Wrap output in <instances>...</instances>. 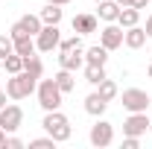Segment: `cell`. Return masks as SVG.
I'll return each instance as SVG.
<instances>
[{
	"mask_svg": "<svg viewBox=\"0 0 152 149\" xmlns=\"http://www.w3.org/2000/svg\"><path fill=\"white\" fill-rule=\"evenodd\" d=\"M58 67L64 70H82L85 67V50H67V53H58Z\"/></svg>",
	"mask_w": 152,
	"mask_h": 149,
	"instance_id": "cell-12",
	"label": "cell"
},
{
	"mask_svg": "<svg viewBox=\"0 0 152 149\" xmlns=\"http://www.w3.org/2000/svg\"><path fill=\"white\" fill-rule=\"evenodd\" d=\"M41 18L38 15H23V18H18L15 23H12V29H9V35L12 38H20V35H32L35 38L38 32H41Z\"/></svg>",
	"mask_w": 152,
	"mask_h": 149,
	"instance_id": "cell-8",
	"label": "cell"
},
{
	"mask_svg": "<svg viewBox=\"0 0 152 149\" xmlns=\"http://www.w3.org/2000/svg\"><path fill=\"white\" fill-rule=\"evenodd\" d=\"M6 137H9V134H6V131L0 129V149H6Z\"/></svg>",
	"mask_w": 152,
	"mask_h": 149,
	"instance_id": "cell-32",
	"label": "cell"
},
{
	"mask_svg": "<svg viewBox=\"0 0 152 149\" xmlns=\"http://www.w3.org/2000/svg\"><path fill=\"white\" fill-rule=\"evenodd\" d=\"M6 105V91H0V108Z\"/></svg>",
	"mask_w": 152,
	"mask_h": 149,
	"instance_id": "cell-34",
	"label": "cell"
},
{
	"mask_svg": "<svg viewBox=\"0 0 152 149\" xmlns=\"http://www.w3.org/2000/svg\"><path fill=\"white\" fill-rule=\"evenodd\" d=\"M47 3H56V6H67L70 0H47Z\"/></svg>",
	"mask_w": 152,
	"mask_h": 149,
	"instance_id": "cell-33",
	"label": "cell"
},
{
	"mask_svg": "<svg viewBox=\"0 0 152 149\" xmlns=\"http://www.w3.org/2000/svg\"><path fill=\"white\" fill-rule=\"evenodd\" d=\"M0 64H3V70H6L9 76H12V73H20V70H23V56H18V53H9V56L3 58Z\"/></svg>",
	"mask_w": 152,
	"mask_h": 149,
	"instance_id": "cell-23",
	"label": "cell"
},
{
	"mask_svg": "<svg viewBox=\"0 0 152 149\" xmlns=\"http://www.w3.org/2000/svg\"><path fill=\"white\" fill-rule=\"evenodd\" d=\"M35 96H38V105L44 111H56L61 108V88L56 85V79H38V88H35Z\"/></svg>",
	"mask_w": 152,
	"mask_h": 149,
	"instance_id": "cell-3",
	"label": "cell"
},
{
	"mask_svg": "<svg viewBox=\"0 0 152 149\" xmlns=\"http://www.w3.org/2000/svg\"><path fill=\"white\" fill-rule=\"evenodd\" d=\"M99 9H96V18L105 20V23H114L117 15H120V3L117 0H102V3H96Z\"/></svg>",
	"mask_w": 152,
	"mask_h": 149,
	"instance_id": "cell-15",
	"label": "cell"
},
{
	"mask_svg": "<svg viewBox=\"0 0 152 149\" xmlns=\"http://www.w3.org/2000/svg\"><path fill=\"white\" fill-rule=\"evenodd\" d=\"M58 44H61V29H58V23H44L41 32L35 35L38 53H53V50H58Z\"/></svg>",
	"mask_w": 152,
	"mask_h": 149,
	"instance_id": "cell-4",
	"label": "cell"
},
{
	"mask_svg": "<svg viewBox=\"0 0 152 149\" xmlns=\"http://www.w3.org/2000/svg\"><path fill=\"white\" fill-rule=\"evenodd\" d=\"M20 126H23V108L6 102V105L0 108V129L6 131V134H15Z\"/></svg>",
	"mask_w": 152,
	"mask_h": 149,
	"instance_id": "cell-7",
	"label": "cell"
},
{
	"mask_svg": "<svg viewBox=\"0 0 152 149\" xmlns=\"http://www.w3.org/2000/svg\"><path fill=\"white\" fill-rule=\"evenodd\" d=\"M149 131H152V117H149Z\"/></svg>",
	"mask_w": 152,
	"mask_h": 149,
	"instance_id": "cell-37",
	"label": "cell"
},
{
	"mask_svg": "<svg viewBox=\"0 0 152 149\" xmlns=\"http://www.w3.org/2000/svg\"><path fill=\"white\" fill-rule=\"evenodd\" d=\"M56 79V85L61 88V93H70L76 88V76H73V70H64V67H58V73L53 76Z\"/></svg>",
	"mask_w": 152,
	"mask_h": 149,
	"instance_id": "cell-19",
	"label": "cell"
},
{
	"mask_svg": "<svg viewBox=\"0 0 152 149\" xmlns=\"http://www.w3.org/2000/svg\"><path fill=\"white\" fill-rule=\"evenodd\" d=\"M137 20H140V9H134V6H123V9H120V15H117V23H120L123 29L137 26Z\"/></svg>",
	"mask_w": 152,
	"mask_h": 149,
	"instance_id": "cell-17",
	"label": "cell"
},
{
	"mask_svg": "<svg viewBox=\"0 0 152 149\" xmlns=\"http://www.w3.org/2000/svg\"><path fill=\"white\" fill-rule=\"evenodd\" d=\"M143 29H146V35L152 38V12H149V15H146V26H143Z\"/></svg>",
	"mask_w": 152,
	"mask_h": 149,
	"instance_id": "cell-31",
	"label": "cell"
},
{
	"mask_svg": "<svg viewBox=\"0 0 152 149\" xmlns=\"http://www.w3.org/2000/svg\"><path fill=\"white\" fill-rule=\"evenodd\" d=\"M120 102H123V108L129 114H134V111H146L152 96L146 91H140V88H126V91L120 93Z\"/></svg>",
	"mask_w": 152,
	"mask_h": 149,
	"instance_id": "cell-6",
	"label": "cell"
},
{
	"mask_svg": "<svg viewBox=\"0 0 152 149\" xmlns=\"http://www.w3.org/2000/svg\"><path fill=\"white\" fill-rule=\"evenodd\" d=\"M9 53H15V41L12 35H0V58H6Z\"/></svg>",
	"mask_w": 152,
	"mask_h": 149,
	"instance_id": "cell-27",
	"label": "cell"
},
{
	"mask_svg": "<svg viewBox=\"0 0 152 149\" xmlns=\"http://www.w3.org/2000/svg\"><path fill=\"white\" fill-rule=\"evenodd\" d=\"M149 79H152V61H149Z\"/></svg>",
	"mask_w": 152,
	"mask_h": 149,
	"instance_id": "cell-36",
	"label": "cell"
},
{
	"mask_svg": "<svg viewBox=\"0 0 152 149\" xmlns=\"http://www.w3.org/2000/svg\"><path fill=\"white\" fill-rule=\"evenodd\" d=\"M41 23H61V18H64V9L61 6H56V3H47L44 9H41Z\"/></svg>",
	"mask_w": 152,
	"mask_h": 149,
	"instance_id": "cell-18",
	"label": "cell"
},
{
	"mask_svg": "<svg viewBox=\"0 0 152 149\" xmlns=\"http://www.w3.org/2000/svg\"><path fill=\"white\" fill-rule=\"evenodd\" d=\"M105 61H108V50H105L102 44L85 50V64H105Z\"/></svg>",
	"mask_w": 152,
	"mask_h": 149,
	"instance_id": "cell-20",
	"label": "cell"
},
{
	"mask_svg": "<svg viewBox=\"0 0 152 149\" xmlns=\"http://www.w3.org/2000/svg\"><path fill=\"white\" fill-rule=\"evenodd\" d=\"M6 149H23V140L15 137V134H9V137H6Z\"/></svg>",
	"mask_w": 152,
	"mask_h": 149,
	"instance_id": "cell-28",
	"label": "cell"
},
{
	"mask_svg": "<svg viewBox=\"0 0 152 149\" xmlns=\"http://www.w3.org/2000/svg\"><path fill=\"white\" fill-rule=\"evenodd\" d=\"M0 61H3V58H0Z\"/></svg>",
	"mask_w": 152,
	"mask_h": 149,
	"instance_id": "cell-39",
	"label": "cell"
},
{
	"mask_svg": "<svg viewBox=\"0 0 152 149\" xmlns=\"http://www.w3.org/2000/svg\"><path fill=\"white\" fill-rule=\"evenodd\" d=\"M12 41H15V53H18V56H23V58L38 53L35 38H32V35H20V38H12Z\"/></svg>",
	"mask_w": 152,
	"mask_h": 149,
	"instance_id": "cell-16",
	"label": "cell"
},
{
	"mask_svg": "<svg viewBox=\"0 0 152 149\" xmlns=\"http://www.w3.org/2000/svg\"><path fill=\"white\" fill-rule=\"evenodd\" d=\"M67 50H85V47H82V35H79V32H76V35H70V38H61L58 53H67Z\"/></svg>",
	"mask_w": 152,
	"mask_h": 149,
	"instance_id": "cell-25",
	"label": "cell"
},
{
	"mask_svg": "<svg viewBox=\"0 0 152 149\" xmlns=\"http://www.w3.org/2000/svg\"><path fill=\"white\" fill-rule=\"evenodd\" d=\"M123 32H126V29H123L117 20H114V23H105V26L99 29V44H102L108 53H111V50H120V47H123Z\"/></svg>",
	"mask_w": 152,
	"mask_h": 149,
	"instance_id": "cell-9",
	"label": "cell"
},
{
	"mask_svg": "<svg viewBox=\"0 0 152 149\" xmlns=\"http://www.w3.org/2000/svg\"><path fill=\"white\" fill-rule=\"evenodd\" d=\"M117 3H120V9H123V6H132V0H117Z\"/></svg>",
	"mask_w": 152,
	"mask_h": 149,
	"instance_id": "cell-35",
	"label": "cell"
},
{
	"mask_svg": "<svg viewBox=\"0 0 152 149\" xmlns=\"http://www.w3.org/2000/svg\"><path fill=\"white\" fill-rule=\"evenodd\" d=\"M149 131V117L146 111H134L126 117V123H123V134H129V137H140V134H146Z\"/></svg>",
	"mask_w": 152,
	"mask_h": 149,
	"instance_id": "cell-10",
	"label": "cell"
},
{
	"mask_svg": "<svg viewBox=\"0 0 152 149\" xmlns=\"http://www.w3.org/2000/svg\"><path fill=\"white\" fill-rule=\"evenodd\" d=\"M132 6H134V9H140V12H143V9L149 6V0H132Z\"/></svg>",
	"mask_w": 152,
	"mask_h": 149,
	"instance_id": "cell-30",
	"label": "cell"
},
{
	"mask_svg": "<svg viewBox=\"0 0 152 149\" xmlns=\"http://www.w3.org/2000/svg\"><path fill=\"white\" fill-rule=\"evenodd\" d=\"M82 70H85V82H88V85H94V88L105 79V64H85Z\"/></svg>",
	"mask_w": 152,
	"mask_h": 149,
	"instance_id": "cell-21",
	"label": "cell"
},
{
	"mask_svg": "<svg viewBox=\"0 0 152 149\" xmlns=\"http://www.w3.org/2000/svg\"><path fill=\"white\" fill-rule=\"evenodd\" d=\"M70 26H73V32H79V35H91V32H96V26H99V18L91 15V12H79Z\"/></svg>",
	"mask_w": 152,
	"mask_h": 149,
	"instance_id": "cell-11",
	"label": "cell"
},
{
	"mask_svg": "<svg viewBox=\"0 0 152 149\" xmlns=\"http://www.w3.org/2000/svg\"><path fill=\"white\" fill-rule=\"evenodd\" d=\"M146 38H149V35H146L143 26H129V29L123 32V44H126L129 50H140V47L146 44Z\"/></svg>",
	"mask_w": 152,
	"mask_h": 149,
	"instance_id": "cell-13",
	"label": "cell"
},
{
	"mask_svg": "<svg viewBox=\"0 0 152 149\" xmlns=\"http://www.w3.org/2000/svg\"><path fill=\"white\" fill-rule=\"evenodd\" d=\"M23 70H26L29 76H35V79H41V76H44V61H41L38 56H26L23 58Z\"/></svg>",
	"mask_w": 152,
	"mask_h": 149,
	"instance_id": "cell-24",
	"label": "cell"
},
{
	"mask_svg": "<svg viewBox=\"0 0 152 149\" xmlns=\"http://www.w3.org/2000/svg\"><path fill=\"white\" fill-rule=\"evenodd\" d=\"M29 149H56V140L47 134V137H35V140H29Z\"/></svg>",
	"mask_w": 152,
	"mask_h": 149,
	"instance_id": "cell-26",
	"label": "cell"
},
{
	"mask_svg": "<svg viewBox=\"0 0 152 149\" xmlns=\"http://www.w3.org/2000/svg\"><path fill=\"white\" fill-rule=\"evenodd\" d=\"M88 140H91V146H96V149L111 146L114 143V126L108 123V120L96 117V123L91 126V131H88Z\"/></svg>",
	"mask_w": 152,
	"mask_h": 149,
	"instance_id": "cell-5",
	"label": "cell"
},
{
	"mask_svg": "<svg viewBox=\"0 0 152 149\" xmlns=\"http://www.w3.org/2000/svg\"><path fill=\"white\" fill-rule=\"evenodd\" d=\"M94 3H102V0H94Z\"/></svg>",
	"mask_w": 152,
	"mask_h": 149,
	"instance_id": "cell-38",
	"label": "cell"
},
{
	"mask_svg": "<svg viewBox=\"0 0 152 149\" xmlns=\"http://www.w3.org/2000/svg\"><path fill=\"white\" fill-rule=\"evenodd\" d=\"M137 146H140V137H129V134L123 137V149H137Z\"/></svg>",
	"mask_w": 152,
	"mask_h": 149,
	"instance_id": "cell-29",
	"label": "cell"
},
{
	"mask_svg": "<svg viewBox=\"0 0 152 149\" xmlns=\"http://www.w3.org/2000/svg\"><path fill=\"white\" fill-rule=\"evenodd\" d=\"M105 108H108V99H102L99 91H94V93H88V96H85V111L91 114V117H102Z\"/></svg>",
	"mask_w": 152,
	"mask_h": 149,
	"instance_id": "cell-14",
	"label": "cell"
},
{
	"mask_svg": "<svg viewBox=\"0 0 152 149\" xmlns=\"http://www.w3.org/2000/svg\"><path fill=\"white\" fill-rule=\"evenodd\" d=\"M41 126H44V131H47V134H50L56 143L70 140V134H73V126H70V120L61 114V108H56V111H44Z\"/></svg>",
	"mask_w": 152,
	"mask_h": 149,
	"instance_id": "cell-1",
	"label": "cell"
},
{
	"mask_svg": "<svg viewBox=\"0 0 152 149\" xmlns=\"http://www.w3.org/2000/svg\"><path fill=\"white\" fill-rule=\"evenodd\" d=\"M96 91H99V96H102V99H108V102L120 96V91H117V82H114V79H108V76H105V79L96 85Z\"/></svg>",
	"mask_w": 152,
	"mask_h": 149,
	"instance_id": "cell-22",
	"label": "cell"
},
{
	"mask_svg": "<svg viewBox=\"0 0 152 149\" xmlns=\"http://www.w3.org/2000/svg\"><path fill=\"white\" fill-rule=\"evenodd\" d=\"M35 88H38V79L29 76L26 70L12 73V79H6V96L9 99H26V96L35 93Z\"/></svg>",
	"mask_w": 152,
	"mask_h": 149,
	"instance_id": "cell-2",
	"label": "cell"
}]
</instances>
